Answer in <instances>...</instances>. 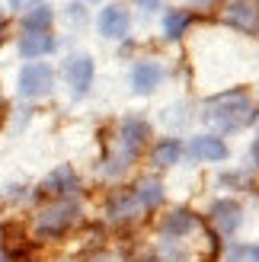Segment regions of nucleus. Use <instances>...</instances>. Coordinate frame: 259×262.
<instances>
[{
  "instance_id": "obj_1",
  "label": "nucleus",
  "mask_w": 259,
  "mask_h": 262,
  "mask_svg": "<svg viewBox=\"0 0 259 262\" xmlns=\"http://www.w3.org/2000/svg\"><path fill=\"white\" fill-rule=\"evenodd\" d=\"M83 221V208L77 199H48L32 217V233L38 240H61Z\"/></svg>"
},
{
  "instance_id": "obj_2",
  "label": "nucleus",
  "mask_w": 259,
  "mask_h": 262,
  "mask_svg": "<svg viewBox=\"0 0 259 262\" xmlns=\"http://www.w3.org/2000/svg\"><path fill=\"white\" fill-rule=\"evenodd\" d=\"M205 119L221 135H230V131H240L253 122V102L243 90H227V93L211 96L205 102Z\"/></svg>"
},
{
  "instance_id": "obj_3",
  "label": "nucleus",
  "mask_w": 259,
  "mask_h": 262,
  "mask_svg": "<svg viewBox=\"0 0 259 262\" xmlns=\"http://www.w3.org/2000/svg\"><path fill=\"white\" fill-rule=\"evenodd\" d=\"M208 224L211 230L218 233V237H237L240 227H243V221H247V208H243L237 199H230V195H224V199H214L208 205Z\"/></svg>"
},
{
  "instance_id": "obj_4",
  "label": "nucleus",
  "mask_w": 259,
  "mask_h": 262,
  "mask_svg": "<svg viewBox=\"0 0 259 262\" xmlns=\"http://www.w3.org/2000/svg\"><path fill=\"white\" fill-rule=\"evenodd\" d=\"M55 90V71L45 61H32L19 71V93L26 99H42Z\"/></svg>"
},
{
  "instance_id": "obj_5",
  "label": "nucleus",
  "mask_w": 259,
  "mask_h": 262,
  "mask_svg": "<svg viewBox=\"0 0 259 262\" xmlns=\"http://www.w3.org/2000/svg\"><path fill=\"white\" fill-rule=\"evenodd\" d=\"M199 227H202V217L192 211V208H170V211H163L160 221H157L160 237H166V240H186L189 233H196Z\"/></svg>"
},
{
  "instance_id": "obj_6",
  "label": "nucleus",
  "mask_w": 259,
  "mask_h": 262,
  "mask_svg": "<svg viewBox=\"0 0 259 262\" xmlns=\"http://www.w3.org/2000/svg\"><path fill=\"white\" fill-rule=\"evenodd\" d=\"M38 192L48 195V199H77V192H80V176H77V169L71 163H61L45 176Z\"/></svg>"
},
{
  "instance_id": "obj_7",
  "label": "nucleus",
  "mask_w": 259,
  "mask_h": 262,
  "mask_svg": "<svg viewBox=\"0 0 259 262\" xmlns=\"http://www.w3.org/2000/svg\"><path fill=\"white\" fill-rule=\"evenodd\" d=\"M147 138H150V125L144 119H135V115H132V119H125L119 125V147H122V157L128 163L138 160V157L144 154Z\"/></svg>"
},
{
  "instance_id": "obj_8",
  "label": "nucleus",
  "mask_w": 259,
  "mask_h": 262,
  "mask_svg": "<svg viewBox=\"0 0 259 262\" xmlns=\"http://www.w3.org/2000/svg\"><path fill=\"white\" fill-rule=\"evenodd\" d=\"M106 214L115 224H135L138 217H144V211L138 208L132 189H112L109 199H106Z\"/></svg>"
},
{
  "instance_id": "obj_9",
  "label": "nucleus",
  "mask_w": 259,
  "mask_h": 262,
  "mask_svg": "<svg viewBox=\"0 0 259 262\" xmlns=\"http://www.w3.org/2000/svg\"><path fill=\"white\" fill-rule=\"evenodd\" d=\"M96 26H99L102 38H125L128 29H132V13H128V7H122V4H109V7L99 10Z\"/></svg>"
},
{
  "instance_id": "obj_10",
  "label": "nucleus",
  "mask_w": 259,
  "mask_h": 262,
  "mask_svg": "<svg viewBox=\"0 0 259 262\" xmlns=\"http://www.w3.org/2000/svg\"><path fill=\"white\" fill-rule=\"evenodd\" d=\"M132 195H135V202H138L141 211L150 214V211H157V208L166 202V186L157 176H141L132 186Z\"/></svg>"
},
{
  "instance_id": "obj_11",
  "label": "nucleus",
  "mask_w": 259,
  "mask_h": 262,
  "mask_svg": "<svg viewBox=\"0 0 259 262\" xmlns=\"http://www.w3.org/2000/svg\"><path fill=\"white\" fill-rule=\"evenodd\" d=\"M224 23H230L240 32H256L259 29V7H256V0H227Z\"/></svg>"
},
{
  "instance_id": "obj_12",
  "label": "nucleus",
  "mask_w": 259,
  "mask_h": 262,
  "mask_svg": "<svg viewBox=\"0 0 259 262\" xmlns=\"http://www.w3.org/2000/svg\"><path fill=\"white\" fill-rule=\"evenodd\" d=\"M189 154L199 163H221V160H227V144L214 135H196L189 141Z\"/></svg>"
},
{
  "instance_id": "obj_13",
  "label": "nucleus",
  "mask_w": 259,
  "mask_h": 262,
  "mask_svg": "<svg viewBox=\"0 0 259 262\" xmlns=\"http://www.w3.org/2000/svg\"><path fill=\"white\" fill-rule=\"evenodd\" d=\"M64 77L74 86V93H87V86L93 83V58L90 55H74L64 61Z\"/></svg>"
},
{
  "instance_id": "obj_14",
  "label": "nucleus",
  "mask_w": 259,
  "mask_h": 262,
  "mask_svg": "<svg viewBox=\"0 0 259 262\" xmlns=\"http://www.w3.org/2000/svg\"><path fill=\"white\" fill-rule=\"evenodd\" d=\"M163 80V68L157 61H141L132 71V90L135 93H154Z\"/></svg>"
},
{
  "instance_id": "obj_15",
  "label": "nucleus",
  "mask_w": 259,
  "mask_h": 262,
  "mask_svg": "<svg viewBox=\"0 0 259 262\" xmlns=\"http://www.w3.org/2000/svg\"><path fill=\"white\" fill-rule=\"evenodd\" d=\"M144 262H192V253H189V246L183 240H166V237H160L157 243H154V250L147 253Z\"/></svg>"
},
{
  "instance_id": "obj_16",
  "label": "nucleus",
  "mask_w": 259,
  "mask_h": 262,
  "mask_svg": "<svg viewBox=\"0 0 259 262\" xmlns=\"http://www.w3.org/2000/svg\"><path fill=\"white\" fill-rule=\"evenodd\" d=\"M179 157H183V144H179V138H163L154 144V150H150V166H157V169H170L179 163Z\"/></svg>"
},
{
  "instance_id": "obj_17",
  "label": "nucleus",
  "mask_w": 259,
  "mask_h": 262,
  "mask_svg": "<svg viewBox=\"0 0 259 262\" xmlns=\"http://www.w3.org/2000/svg\"><path fill=\"white\" fill-rule=\"evenodd\" d=\"M48 51H55V38L48 32H26L19 38V55L23 58H42Z\"/></svg>"
},
{
  "instance_id": "obj_18",
  "label": "nucleus",
  "mask_w": 259,
  "mask_h": 262,
  "mask_svg": "<svg viewBox=\"0 0 259 262\" xmlns=\"http://www.w3.org/2000/svg\"><path fill=\"white\" fill-rule=\"evenodd\" d=\"M51 19H55L51 7H45V4H42V7H32V10L23 16V29H26V32H48Z\"/></svg>"
},
{
  "instance_id": "obj_19",
  "label": "nucleus",
  "mask_w": 259,
  "mask_h": 262,
  "mask_svg": "<svg viewBox=\"0 0 259 262\" xmlns=\"http://www.w3.org/2000/svg\"><path fill=\"white\" fill-rule=\"evenodd\" d=\"M189 23H192V13H186V10H170L163 16V32H166V38H183L186 29H189Z\"/></svg>"
},
{
  "instance_id": "obj_20",
  "label": "nucleus",
  "mask_w": 259,
  "mask_h": 262,
  "mask_svg": "<svg viewBox=\"0 0 259 262\" xmlns=\"http://www.w3.org/2000/svg\"><path fill=\"white\" fill-rule=\"evenodd\" d=\"M224 262H259V243H234L224 253Z\"/></svg>"
},
{
  "instance_id": "obj_21",
  "label": "nucleus",
  "mask_w": 259,
  "mask_h": 262,
  "mask_svg": "<svg viewBox=\"0 0 259 262\" xmlns=\"http://www.w3.org/2000/svg\"><path fill=\"white\" fill-rule=\"evenodd\" d=\"M247 176L243 173H224V176H218V186L221 189H247Z\"/></svg>"
},
{
  "instance_id": "obj_22",
  "label": "nucleus",
  "mask_w": 259,
  "mask_h": 262,
  "mask_svg": "<svg viewBox=\"0 0 259 262\" xmlns=\"http://www.w3.org/2000/svg\"><path fill=\"white\" fill-rule=\"evenodd\" d=\"M87 262H125V256L102 246V250H93V253H90V256H87Z\"/></svg>"
},
{
  "instance_id": "obj_23",
  "label": "nucleus",
  "mask_w": 259,
  "mask_h": 262,
  "mask_svg": "<svg viewBox=\"0 0 259 262\" xmlns=\"http://www.w3.org/2000/svg\"><path fill=\"white\" fill-rule=\"evenodd\" d=\"M10 7L13 10H26V7L32 10V7H42V0H10Z\"/></svg>"
},
{
  "instance_id": "obj_24",
  "label": "nucleus",
  "mask_w": 259,
  "mask_h": 262,
  "mask_svg": "<svg viewBox=\"0 0 259 262\" xmlns=\"http://www.w3.org/2000/svg\"><path fill=\"white\" fill-rule=\"evenodd\" d=\"M0 262H19L16 256H13L10 250H4V246H0Z\"/></svg>"
},
{
  "instance_id": "obj_25",
  "label": "nucleus",
  "mask_w": 259,
  "mask_h": 262,
  "mask_svg": "<svg viewBox=\"0 0 259 262\" xmlns=\"http://www.w3.org/2000/svg\"><path fill=\"white\" fill-rule=\"evenodd\" d=\"M250 157H253V163L259 166V138L253 141V147H250Z\"/></svg>"
},
{
  "instance_id": "obj_26",
  "label": "nucleus",
  "mask_w": 259,
  "mask_h": 262,
  "mask_svg": "<svg viewBox=\"0 0 259 262\" xmlns=\"http://www.w3.org/2000/svg\"><path fill=\"white\" fill-rule=\"evenodd\" d=\"M192 4H196V7H202V10H205V7H214L218 0H192Z\"/></svg>"
},
{
  "instance_id": "obj_27",
  "label": "nucleus",
  "mask_w": 259,
  "mask_h": 262,
  "mask_svg": "<svg viewBox=\"0 0 259 262\" xmlns=\"http://www.w3.org/2000/svg\"><path fill=\"white\" fill-rule=\"evenodd\" d=\"M4 35H7V23L0 19V42H4Z\"/></svg>"
},
{
  "instance_id": "obj_28",
  "label": "nucleus",
  "mask_w": 259,
  "mask_h": 262,
  "mask_svg": "<svg viewBox=\"0 0 259 262\" xmlns=\"http://www.w3.org/2000/svg\"><path fill=\"white\" fill-rule=\"evenodd\" d=\"M141 7H157V0H138Z\"/></svg>"
},
{
  "instance_id": "obj_29",
  "label": "nucleus",
  "mask_w": 259,
  "mask_h": 262,
  "mask_svg": "<svg viewBox=\"0 0 259 262\" xmlns=\"http://www.w3.org/2000/svg\"><path fill=\"white\" fill-rule=\"evenodd\" d=\"M55 262H71V259H55Z\"/></svg>"
},
{
  "instance_id": "obj_30",
  "label": "nucleus",
  "mask_w": 259,
  "mask_h": 262,
  "mask_svg": "<svg viewBox=\"0 0 259 262\" xmlns=\"http://www.w3.org/2000/svg\"><path fill=\"white\" fill-rule=\"evenodd\" d=\"M0 102H4V90H0Z\"/></svg>"
},
{
  "instance_id": "obj_31",
  "label": "nucleus",
  "mask_w": 259,
  "mask_h": 262,
  "mask_svg": "<svg viewBox=\"0 0 259 262\" xmlns=\"http://www.w3.org/2000/svg\"><path fill=\"white\" fill-rule=\"evenodd\" d=\"M90 4H99V0H90Z\"/></svg>"
}]
</instances>
